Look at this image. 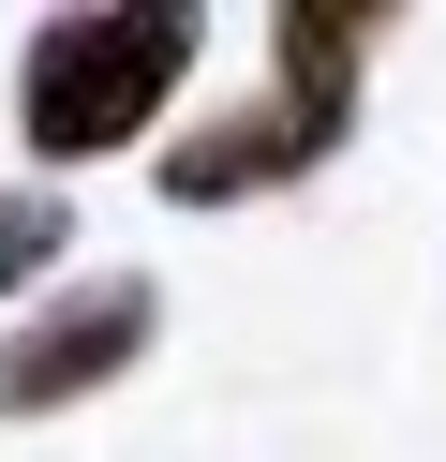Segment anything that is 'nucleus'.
<instances>
[{
  "instance_id": "3",
  "label": "nucleus",
  "mask_w": 446,
  "mask_h": 462,
  "mask_svg": "<svg viewBox=\"0 0 446 462\" xmlns=\"http://www.w3.org/2000/svg\"><path fill=\"white\" fill-rule=\"evenodd\" d=\"M327 150H342V134H313L283 90H268V105H238L223 134H178L164 194H178V209H223V194H268V180H297V164H327Z\"/></svg>"
},
{
  "instance_id": "5",
  "label": "nucleus",
  "mask_w": 446,
  "mask_h": 462,
  "mask_svg": "<svg viewBox=\"0 0 446 462\" xmlns=\"http://www.w3.org/2000/svg\"><path fill=\"white\" fill-rule=\"evenodd\" d=\"M59 194H0V283H30V269H59Z\"/></svg>"
},
{
  "instance_id": "2",
  "label": "nucleus",
  "mask_w": 446,
  "mask_h": 462,
  "mask_svg": "<svg viewBox=\"0 0 446 462\" xmlns=\"http://www.w3.org/2000/svg\"><path fill=\"white\" fill-rule=\"evenodd\" d=\"M149 328H164V299H149V269H105V283H59L30 328H0V418H59V402L119 388V373L149 358Z\"/></svg>"
},
{
  "instance_id": "4",
  "label": "nucleus",
  "mask_w": 446,
  "mask_h": 462,
  "mask_svg": "<svg viewBox=\"0 0 446 462\" xmlns=\"http://www.w3.org/2000/svg\"><path fill=\"white\" fill-rule=\"evenodd\" d=\"M357 60H372V15H342V0H283V15H268V90L313 134L357 120Z\"/></svg>"
},
{
  "instance_id": "1",
  "label": "nucleus",
  "mask_w": 446,
  "mask_h": 462,
  "mask_svg": "<svg viewBox=\"0 0 446 462\" xmlns=\"http://www.w3.org/2000/svg\"><path fill=\"white\" fill-rule=\"evenodd\" d=\"M208 15L194 0H75V15H45L15 60V134L30 164H89V150H134L149 120H164V90L194 75Z\"/></svg>"
}]
</instances>
